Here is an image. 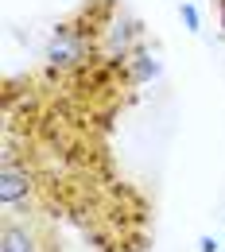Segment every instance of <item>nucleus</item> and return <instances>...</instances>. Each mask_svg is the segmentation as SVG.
Returning <instances> with one entry per match:
<instances>
[{
	"mask_svg": "<svg viewBox=\"0 0 225 252\" xmlns=\"http://www.w3.org/2000/svg\"><path fill=\"white\" fill-rule=\"evenodd\" d=\"M86 59H90V39L74 24L55 28L51 43H47V63L55 70H78V66H86Z\"/></svg>",
	"mask_w": 225,
	"mask_h": 252,
	"instance_id": "nucleus-1",
	"label": "nucleus"
},
{
	"mask_svg": "<svg viewBox=\"0 0 225 252\" xmlns=\"http://www.w3.org/2000/svg\"><path fill=\"white\" fill-rule=\"evenodd\" d=\"M32 198V171L28 167H16V163H4L0 167V206L12 210L20 202Z\"/></svg>",
	"mask_w": 225,
	"mask_h": 252,
	"instance_id": "nucleus-3",
	"label": "nucleus"
},
{
	"mask_svg": "<svg viewBox=\"0 0 225 252\" xmlns=\"http://www.w3.org/2000/svg\"><path fill=\"white\" fill-rule=\"evenodd\" d=\"M129 82L132 86H144V82H156V78H160V59H156V55H152V51H144V47H140V51H136V55H132L129 63Z\"/></svg>",
	"mask_w": 225,
	"mask_h": 252,
	"instance_id": "nucleus-4",
	"label": "nucleus"
},
{
	"mask_svg": "<svg viewBox=\"0 0 225 252\" xmlns=\"http://www.w3.org/2000/svg\"><path fill=\"white\" fill-rule=\"evenodd\" d=\"M144 43V24L132 20V16H121L109 24V35H105V47H109V59L113 63H129L132 55L140 51Z\"/></svg>",
	"mask_w": 225,
	"mask_h": 252,
	"instance_id": "nucleus-2",
	"label": "nucleus"
},
{
	"mask_svg": "<svg viewBox=\"0 0 225 252\" xmlns=\"http://www.w3.org/2000/svg\"><path fill=\"white\" fill-rule=\"evenodd\" d=\"M179 16H183V24H187V32H202V16H198V8L194 4H179Z\"/></svg>",
	"mask_w": 225,
	"mask_h": 252,
	"instance_id": "nucleus-6",
	"label": "nucleus"
},
{
	"mask_svg": "<svg viewBox=\"0 0 225 252\" xmlns=\"http://www.w3.org/2000/svg\"><path fill=\"white\" fill-rule=\"evenodd\" d=\"M222 245H225V241H222Z\"/></svg>",
	"mask_w": 225,
	"mask_h": 252,
	"instance_id": "nucleus-8",
	"label": "nucleus"
},
{
	"mask_svg": "<svg viewBox=\"0 0 225 252\" xmlns=\"http://www.w3.org/2000/svg\"><path fill=\"white\" fill-rule=\"evenodd\" d=\"M218 249H225L222 241H214V237H198V252H218Z\"/></svg>",
	"mask_w": 225,
	"mask_h": 252,
	"instance_id": "nucleus-7",
	"label": "nucleus"
},
{
	"mask_svg": "<svg viewBox=\"0 0 225 252\" xmlns=\"http://www.w3.org/2000/svg\"><path fill=\"white\" fill-rule=\"evenodd\" d=\"M0 252H35V237L24 229V225H4L0 233Z\"/></svg>",
	"mask_w": 225,
	"mask_h": 252,
	"instance_id": "nucleus-5",
	"label": "nucleus"
}]
</instances>
